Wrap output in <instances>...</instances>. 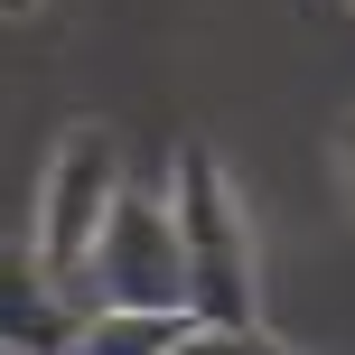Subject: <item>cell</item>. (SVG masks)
Here are the masks:
<instances>
[{
    "instance_id": "obj_5",
    "label": "cell",
    "mask_w": 355,
    "mask_h": 355,
    "mask_svg": "<svg viewBox=\"0 0 355 355\" xmlns=\"http://www.w3.org/2000/svg\"><path fill=\"white\" fill-rule=\"evenodd\" d=\"M187 327L196 318H159V309H94V318L75 327L66 355H168Z\"/></svg>"
},
{
    "instance_id": "obj_2",
    "label": "cell",
    "mask_w": 355,
    "mask_h": 355,
    "mask_svg": "<svg viewBox=\"0 0 355 355\" xmlns=\"http://www.w3.org/2000/svg\"><path fill=\"white\" fill-rule=\"evenodd\" d=\"M85 309H159V318H187V262H178V225L150 196L112 187L103 234L85 252Z\"/></svg>"
},
{
    "instance_id": "obj_3",
    "label": "cell",
    "mask_w": 355,
    "mask_h": 355,
    "mask_svg": "<svg viewBox=\"0 0 355 355\" xmlns=\"http://www.w3.org/2000/svg\"><path fill=\"white\" fill-rule=\"evenodd\" d=\"M103 206H112V131L85 122V131H66V150L47 168V215H37V271L47 281L85 290V252L103 234Z\"/></svg>"
},
{
    "instance_id": "obj_4",
    "label": "cell",
    "mask_w": 355,
    "mask_h": 355,
    "mask_svg": "<svg viewBox=\"0 0 355 355\" xmlns=\"http://www.w3.org/2000/svg\"><path fill=\"white\" fill-rule=\"evenodd\" d=\"M85 309L56 300L47 271H28V252H0V355H66Z\"/></svg>"
},
{
    "instance_id": "obj_1",
    "label": "cell",
    "mask_w": 355,
    "mask_h": 355,
    "mask_svg": "<svg viewBox=\"0 0 355 355\" xmlns=\"http://www.w3.org/2000/svg\"><path fill=\"white\" fill-rule=\"evenodd\" d=\"M178 262H187V318L196 327H252V262L243 215L206 141L178 150Z\"/></svg>"
},
{
    "instance_id": "obj_6",
    "label": "cell",
    "mask_w": 355,
    "mask_h": 355,
    "mask_svg": "<svg viewBox=\"0 0 355 355\" xmlns=\"http://www.w3.org/2000/svg\"><path fill=\"white\" fill-rule=\"evenodd\" d=\"M168 355H281V346H271L262 327H187Z\"/></svg>"
},
{
    "instance_id": "obj_7",
    "label": "cell",
    "mask_w": 355,
    "mask_h": 355,
    "mask_svg": "<svg viewBox=\"0 0 355 355\" xmlns=\"http://www.w3.org/2000/svg\"><path fill=\"white\" fill-rule=\"evenodd\" d=\"M0 10H10V19H19V10H37V0H0Z\"/></svg>"
}]
</instances>
